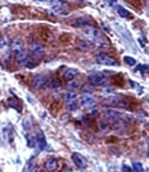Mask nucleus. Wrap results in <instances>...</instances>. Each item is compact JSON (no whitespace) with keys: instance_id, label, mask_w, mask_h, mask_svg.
<instances>
[{"instance_id":"1","label":"nucleus","mask_w":149,"mask_h":172,"mask_svg":"<svg viewBox=\"0 0 149 172\" xmlns=\"http://www.w3.org/2000/svg\"><path fill=\"white\" fill-rule=\"evenodd\" d=\"M103 116L106 119H108L112 123H126V122H131L132 120V117L129 113H124L121 111H118V109H105L103 112Z\"/></svg>"},{"instance_id":"2","label":"nucleus","mask_w":149,"mask_h":172,"mask_svg":"<svg viewBox=\"0 0 149 172\" xmlns=\"http://www.w3.org/2000/svg\"><path fill=\"white\" fill-rule=\"evenodd\" d=\"M103 104L108 105V106H115V107H128L129 106V101L120 95L110 96V98L103 100Z\"/></svg>"},{"instance_id":"3","label":"nucleus","mask_w":149,"mask_h":172,"mask_svg":"<svg viewBox=\"0 0 149 172\" xmlns=\"http://www.w3.org/2000/svg\"><path fill=\"white\" fill-rule=\"evenodd\" d=\"M82 33H83L84 36L87 37V40H89L92 42H97L100 40V31H99V29L92 27V26L84 27Z\"/></svg>"},{"instance_id":"4","label":"nucleus","mask_w":149,"mask_h":172,"mask_svg":"<svg viewBox=\"0 0 149 172\" xmlns=\"http://www.w3.org/2000/svg\"><path fill=\"white\" fill-rule=\"evenodd\" d=\"M29 52H30L33 58H36V59L40 60L45 54V48L38 42H33V44L29 45Z\"/></svg>"},{"instance_id":"5","label":"nucleus","mask_w":149,"mask_h":172,"mask_svg":"<svg viewBox=\"0 0 149 172\" xmlns=\"http://www.w3.org/2000/svg\"><path fill=\"white\" fill-rule=\"evenodd\" d=\"M95 60H96V63L101 64V65H107V66H114V65H117V62L112 58L111 55L105 54V53L97 54L95 57Z\"/></svg>"},{"instance_id":"6","label":"nucleus","mask_w":149,"mask_h":172,"mask_svg":"<svg viewBox=\"0 0 149 172\" xmlns=\"http://www.w3.org/2000/svg\"><path fill=\"white\" fill-rule=\"evenodd\" d=\"M49 78H45L42 75H35L33 78V87L34 88H42V87H49L51 84Z\"/></svg>"},{"instance_id":"7","label":"nucleus","mask_w":149,"mask_h":172,"mask_svg":"<svg viewBox=\"0 0 149 172\" xmlns=\"http://www.w3.org/2000/svg\"><path fill=\"white\" fill-rule=\"evenodd\" d=\"M71 158H72V161L74 163V165H76L78 169L84 170V169L87 167V159L84 158L83 155H81V154H78V153H74L71 155Z\"/></svg>"},{"instance_id":"8","label":"nucleus","mask_w":149,"mask_h":172,"mask_svg":"<svg viewBox=\"0 0 149 172\" xmlns=\"http://www.w3.org/2000/svg\"><path fill=\"white\" fill-rule=\"evenodd\" d=\"M88 80H89L92 86H101L106 82V77L103 75H100V73H95V75H90L88 77Z\"/></svg>"},{"instance_id":"9","label":"nucleus","mask_w":149,"mask_h":172,"mask_svg":"<svg viewBox=\"0 0 149 172\" xmlns=\"http://www.w3.org/2000/svg\"><path fill=\"white\" fill-rule=\"evenodd\" d=\"M71 26L77 28H84V27L93 26V22L89 18H76L71 22Z\"/></svg>"},{"instance_id":"10","label":"nucleus","mask_w":149,"mask_h":172,"mask_svg":"<svg viewBox=\"0 0 149 172\" xmlns=\"http://www.w3.org/2000/svg\"><path fill=\"white\" fill-rule=\"evenodd\" d=\"M96 104V100L92 98L89 94L84 95V96H81L79 98V105L83 106V107H92Z\"/></svg>"},{"instance_id":"11","label":"nucleus","mask_w":149,"mask_h":172,"mask_svg":"<svg viewBox=\"0 0 149 172\" xmlns=\"http://www.w3.org/2000/svg\"><path fill=\"white\" fill-rule=\"evenodd\" d=\"M58 166H59V163H58V160L54 159V158L47 159L46 163H45V169H46V171H48V172L56 171V170H58Z\"/></svg>"},{"instance_id":"12","label":"nucleus","mask_w":149,"mask_h":172,"mask_svg":"<svg viewBox=\"0 0 149 172\" xmlns=\"http://www.w3.org/2000/svg\"><path fill=\"white\" fill-rule=\"evenodd\" d=\"M29 59V53L28 51H24V49H22V51H19L17 55H16V62L18 65H24V64L27 63V60Z\"/></svg>"},{"instance_id":"13","label":"nucleus","mask_w":149,"mask_h":172,"mask_svg":"<svg viewBox=\"0 0 149 172\" xmlns=\"http://www.w3.org/2000/svg\"><path fill=\"white\" fill-rule=\"evenodd\" d=\"M114 27L118 28L117 30H118V31L120 33L121 36L124 37V39H125V40H126L128 42H130V44H132V36H131L130 33H129V31L126 30V28H124L123 26H120V24H118V23H115V24H114Z\"/></svg>"},{"instance_id":"14","label":"nucleus","mask_w":149,"mask_h":172,"mask_svg":"<svg viewBox=\"0 0 149 172\" xmlns=\"http://www.w3.org/2000/svg\"><path fill=\"white\" fill-rule=\"evenodd\" d=\"M10 47H11V49H12L13 52L18 53L19 51H22V49H23V41H22L20 39H15V40H12V41H11Z\"/></svg>"},{"instance_id":"15","label":"nucleus","mask_w":149,"mask_h":172,"mask_svg":"<svg viewBox=\"0 0 149 172\" xmlns=\"http://www.w3.org/2000/svg\"><path fill=\"white\" fill-rule=\"evenodd\" d=\"M36 166H37L36 156H31L28 161H27V164H25V166H24V169H23V172H31Z\"/></svg>"},{"instance_id":"16","label":"nucleus","mask_w":149,"mask_h":172,"mask_svg":"<svg viewBox=\"0 0 149 172\" xmlns=\"http://www.w3.org/2000/svg\"><path fill=\"white\" fill-rule=\"evenodd\" d=\"M77 73H78L77 69H67L65 73H64V78H65L66 81H72V80H74V77L77 76Z\"/></svg>"},{"instance_id":"17","label":"nucleus","mask_w":149,"mask_h":172,"mask_svg":"<svg viewBox=\"0 0 149 172\" xmlns=\"http://www.w3.org/2000/svg\"><path fill=\"white\" fill-rule=\"evenodd\" d=\"M35 145H37V147H38L40 149H46L47 148V142H46V140H45V137H43L42 134H41V135H38L36 137Z\"/></svg>"},{"instance_id":"18","label":"nucleus","mask_w":149,"mask_h":172,"mask_svg":"<svg viewBox=\"0 0 149 172\" xmlns=\"http://www.w3.org/2000/svg\"><path fill=\"white\" fill-rule=\"evenodd\" d=\"M77 46H78L79 49H82V51H87V49L90 47V44H89L87 40H79V41H77Z\"/></svg>"},{"instance_id":"19","label":"nucleus","mask_w":149,"mask_h":172,"mask_svg":"<svg viewBox=\"0 0 149 172\" xmlns=\"http://www.w3.org/2000/svg\"><path fill=\"white\" fill-rule=\"evenodd\" d=\"M117 12L119 13V16H121V17H130V12L128 11L126 9H124L123 6H118L117 7Z\"/></svg>"},{"instance_id":"20","label":"nucleus","mask_w":149,"mask_h":172,"mask_svg":"<svg viewBox=\"0 0 149 172\" xmlns=\"http://www.w3.org/2000/svg\"><path fill=\"white\" fill-rule=\"evenodd\" d=\"M76 98H77V94H76L74 91H69V93H66L65 95H64V99H65L67 102H70V101H74Z\"/></svg>"},{"instance_id":"21","label":"nucleus","mask_w":149,"mask_h":172,"mask_svg":"<svg viewBox=\"0 0 149 172\" xmlns=\"http://www.w3.org/2000/svg\"><path fill=\"white\" fill-rule=\"evenodd\" d=\"M81 91H82L83 94H85V93H87V94H92V93L94 91V88L90 86V84H85V86L82 87V89H81Z\"/></svg>"},{"instance_id":"22","label":"nucleus","mask_w":149,"mask_h":172,"mask_svg":"<svg viewBox=\"0 0 149 172\" xmlns=\"http://www.w3.org/2000/svg\"><path fill=\"white\" fill-rule=\"evenodd\" d=\"M124 62L128 64V65H130V66H133V65L136 64V60H135V58H131V57H129V55L124 57Z\"/></svg>"},{"instance_id":"23","label":"nucleus","mask_w":149,"mask_h":172,"mask_svg":"<svg viewBox=\"0 0 149 172\" xmlns=\"http://www.w3.org/2000/svg\"><path fill=\"white\" fill-rule=\"evenodd\" d=\"M132 167H133L135 172H143V166H142V164H140V163H133Z\"/></svg>"},{"instance_id":"24","label":"nucleus","mask_w":149,"mask_h":172,"mask_svg":"<svg viewBox=\"0 0 149 172\" xmlns=\"http://www.w3.org/2000/svg\"><path fill=\"white\" fill-rule=\"evenodd\" d=\"M36 63L37 62H33V60H31V58H29L28 60H27V63L24 64V65H25L28 69H33V67H35V66H36Z\"/></svg>"},{"instance_id":"25","label":"nucleus","mask_w":149,"mask_h":172,"mask_svg":"<svg viewBox=\"0 0 149 172\" xmlns=\"http://www.w3.org/2000/svg\"><path fill=\"white\" fill-rule=\"evenodd\" d=\"M78 84H79V82L76 81V80L69 81V83H67V88H70V89H74V88H76V87H77Z\"/></svg>"},{"instance_id":"26","label":"nucleus","mask_w":149,"mask_h":172,"mask_svg":"<svg viewBox=\"0 0 149 172\" xmlns=\"http://www.w3.org/2000/svg\"><path fill=\"white\" fill-rule=\"evenodd\" d=\"M35 1H37V2H45V4H49V5H56L58 4V1L59 0H35Z\"/></svg>"},{"instance_id":"27","label":"nucleus","mask_w":149,"mask_h":172,"mask_svg":"<svg viewBox=\"0 0 149 172\" xmlns=\"http://www.w3.org/2000/svg\"><path fill=\"white\" fill-rule=\"evenodd\" d=\"M121 170H123V172H131V169L129 166H126V165H123Z\"/></svg>"},{"instance_id":"28","label":"nucleus","mask_w":149,"mask_h":172,"mask_svg":"<svg viewBox=\"0 0 149 172\" xmlns=\"http://www.w3.org/2000/svg\"><path fill=\"white\" fill-rule=\"evenodd\" d=\"M108 4L110 5H115L117 4V0H108Z\"/></svg>"},{"instance_id":"29","label":"nucleus","mask_w":149,"mask_h":172,"mask_svg":"<svg viewBox=\"0 0 149 172\" xmlns=\"http://www.w3.org/2000/svg\"><path fill=\"white\" fill-rule=\"evenodd\" d=\"M74 106H76V105H74V104H71V105H70V106H69V109H70V111H72V109H76V107H74Z\"/></svg>"},{"instance_id":"30","label":"nucleus","mask_w":149,"mask_h":172,"mask_svg":"<svg viewBox=\"0 0 149 172\" xmlns=\"http://www.w3.org/2000/svg\"><path fill=\"white\" fill-rule=\"evenodd\" d=\"M148 154H149V146H148Z\"/></svg>"},{"instance_id":"31","label":"nucleus","mask_w":149,"mask_h":172,"mask_svg":"<svg viewBox=\"0 0 149 172\" xmlns=\"http://www.w3.org/2000/svg\"><path fill=\"white\" fill-rule=\"evenodd\" d=\"M0 49H1V48H0Z\"/></svg>"}]
</instances>
